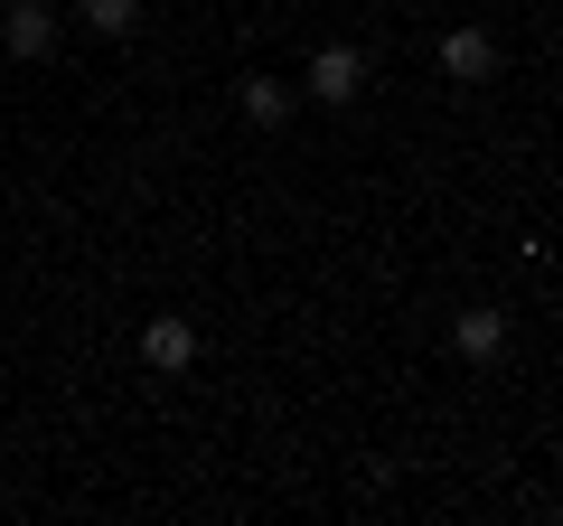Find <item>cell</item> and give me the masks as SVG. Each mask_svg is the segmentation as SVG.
<instances>
[{
	"label": "cell",
	"instance_id": "6da1fadb",
	"mask_svg": "<svg viewBox=\"0 0 563 526\" xmlns=\"http://www.w3.org/2000/svg\"><path fill=\"white\" fill-rule=\"evenodd\" d=\"M0 47L20 66H47L57 57V10H47V0H10V10H0Z\"/></svg>",
	"mask_w": 563,
	"mask_h": 526
},
{
	"label": "cell",
	"instance_id": "7a4b0ae2",
	"mask_svg": "<svg viewBox=\"0 0 563 526\" xmlns=\"http://www.w3.org/2000/svg\"><path fill=\"white\" fill-rule=\"evenodd\" d=\"M301 95L310 103H357L366 95V47H320V57H310V76H301Z\"/></svg>",
	"mask_w": 563,
	"mask_h": 526
},
{
	"label": "cell",
	"instance_id": "3957f363",
	"mask_svg": "<svg viewBox=\"0 0 563 526\" xmlns=\"http://www.w3.org/2000/svg\"><path fill=\"white\" fill-rule=\"evenodd\" d=\"M451 348H461V366H498L507 358V310L498 302H470L461 320H451Z\"/></svg>",
	"mask_w": 563,
	"mask_h": 526
},
{
	"label": "cell",
	"instance_id": "277c9868",
	"mask_svg": "<svg viewBox=\"0 0 563 526\" xmlns=\"http://www.w3.org/2000/svg\"><path fill=\"white\" fill-rule=\"evenodd\" d=\"M141 366H151V376H188V366H198V329H188L179 310H161V320L141 329Z\"/></svg>",
	"mask_w": 563,
	"mask_h": 526
},
{
	"label": "cell",
	"instance_id": "5b68a950",
	"mask_svg": "<svg viewBox=\"0 0 563 526\" xmlns=\"http://www.w3.org/2000/svg\"><path fill=\"white\" fill-rule=\"evenodd\" d=\"M442 76L451 85H488L498 76V39H488V29H442Z\"/></svg>",
	"mask_w": 563,
	"mask_h": 526
},
{
	"label": "cell",
	"instance_id": "8992f818",
	"mask_svg": "<svg viewBox=\"0 0 563 526\" xmlns=\"http://www.w3.org/2000/svg\"><path fill=\"white\" fill-rule=\"evenodd\" d=\"M235 103H244V122H254V132H282L301 95H291L282 76H235Z\"/></svg>",
	"mask_w": 563,
	"mask_h": 526
},
{
	"label": "cell",
	"instance_id": "52a82bcc",
	"mask_svg": "<svg viewBox=\"0 0 563 526\" xmlns=\"http://www.w3.org/2000/svg\"><path fill=\"white\" fill-rule=\"evenodd\" d=\"M76 10H85L95 39H132V29H141V0H76Z\"/></svg>",
	"mask_w": 563,
	"mask_h": 526
}]
</instances>
